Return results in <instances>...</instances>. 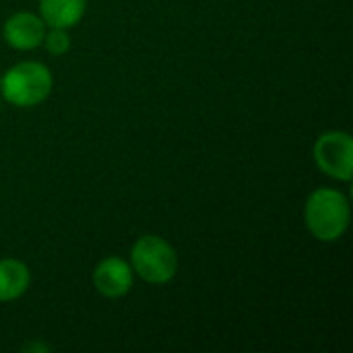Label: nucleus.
Here are the masks:
<instances>
[{"label": "nucleus", "mask_w": 353, "mask_h": 353, "mask_svg": "<svg viewBox=\"0 0 353 353\" xmlns=\"http://www.w3.org/2000/svg\"><path fill=\"white\" fill-rule=\"evenodd\" d=\"M304 219L310 234L321 242L339 240L350 228L352 209L343 192L335 188L314 190L304 207Z\"/></svg>", "instance_id": "obj_1"}, {"label": "nucleus", "mask_w": 353, "mask_h": 353, "mask_svg": "<svg viewBox=\"0 0 353 353\" xmlns=\"http://www.w3.org/2000/svg\"><path fill=\"white\" fill-rule=\"evenodd\" d=\"M54 79L48 66L39 62H21L4 72L2 95L17 108H31L41 103L52 91Z\"/></svg>", "instance_id": "obj_2"}, {"label": "nucleus", "mask_w": 353, "mask_h": 353, "mask_svg": "<svg viewBox=\"0 0 353 353\" xmlns=\"http://www.w3.org/2000/svg\"><path fill=\"white\" fill-rule=\"evenodd\" d=\"M132 271L147 283H168L178 271V256L172 244L159 236H143L130 250Z\"/></svg>", "instance_id": "obj_3"}, {"label": "nucleus", "mask_w": 353, "mask_h": 353, "mask_svg": "<svg viewBox=\"0 0 353 353\" xmlns=\"http://www.w3.org/2000/svg\"><path fill=\"white\" fill-rule=\"evenodd\" d=\"M312 155L327 176L343 182L353 178V139L347 132L331 130L321 134L314 143Z\"/></svg>", "instance_id": "obj_4"}, {"label": "nucleus", "mask_w": 353, "mask_h": 353, "mask_svg": "<svg viewBox=\"0 0 353 353\" xmlns=\"http://www.w3.org/2000/svg\"><path fill=\"white\" fill-rule=\"evenodd\" d=\"M132 283H134L132 267L126 261L118 259V256L103 259L93 271V285L105 298H122V296H126L130 292Z\"/></svg>", "instance_id": "obj_5"}, {"label": "nucleus", "mask_w": 353, "mask_h": 353, "mask_svg": "<svg viewBox=\"0 0 353 353\" xmlns=\"http://www.w3.org/2000/svg\"><path fill=\"white\" fill-rule=\"evenodd\" d=\"M2 35L8 46L14 50H33L39 43H43L46 35V23L41 17L33 12H17L10 19H6Z\"/></svg>", "instance_id": "obj_6"}, {"label": "nucleus", "mask_w": 353, "mask_h": 353, "mask_svg": "<svg viewBox=\"0 0 353 353\" xmlns=\"http://www.w3.org/2000/svg\"><path fill=\"white\" fill-rule=\"evenodd\" d=\"M87 0H39V14L46 27L70 29L85 17Z\"/></svg>", "instance_id": "obj_7"}, {"label": "nucleus", "mask_w": 353, "mask_h": 353, "mask_svg": "<svg viewBox=\"0 0 353 353\" xmlns=\"http://www.w3.org/2000/svg\"><path fill=\"white\" fill-rule=\"evenodd\" d=\"M31 283V275L25 263L17 259L0 261V302L19 300Z\"/></svg>", "instance_id": "obj_8"}, {"label": "nucleus", "mask_w": 353, "mask_h": 353, "mask_svg": "<svg viewBox=\"0 0 353 353\" xmlns=\"http://www.w3.org/2000/svg\"><path fill=\"white\" fill-rule=\"evenodd\" d=\"M43 43L48 48L50 54L54 56H62L70 50V37L66 33V29H56V27H50V31L43 35Z\"/></svg>", "instance_id": "obj_9"}, {"label": "nucleus", "mask_w": 353, "mask_h": 353, "mask_svg": "<svg viewBox=\"0 0 353 353\" xmlns=\"http://www.w3.org/2000/svg\"><path fill=\"white\" fill-rule=\"evenodd\" d=\"M21 352H25V353H31V352L48 353V352H50V347H48V345H43V343H39V341H33V343H27V345H23V347H21Z\"/></svg>", "instance_id": "obj_10"}]
</instances>
